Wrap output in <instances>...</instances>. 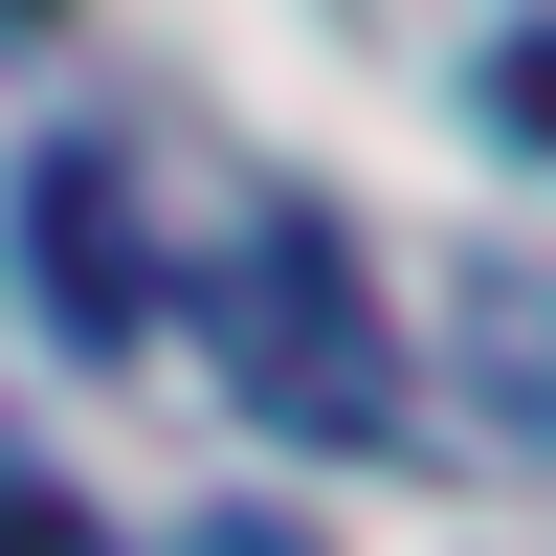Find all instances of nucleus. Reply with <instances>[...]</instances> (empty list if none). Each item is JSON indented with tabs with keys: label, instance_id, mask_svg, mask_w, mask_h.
<instances>
[{
	"label": "nucleus",
	"instance_id": "1",
	"mask_svg": "<svg viewBox=\"0 0 556 556\" xmlns=\"http://www.w3.org/2000/svg\"><path fill=\"white\" fill-rule=\"evenodd\" d=\"M201 334H223V401L267 445H401V334H379V290H356V245L312 201H245L201 245Z\"/></svg>",
	"mask_w": 556,
	"mask_h": 556
},
{
	"label": "nucleus",
	"instance_id": "2",
	"mask_svg": "<svg viewBox=\"0 0 556 556\" xmlns=\"http://www.w3.org/2000/svg\"><path fill=\"white\" fill-rule=\"evenodd\" d=\"M23 267H45V312H67V334H134V223H112V156H45L23 178Z\"/></svg>",
	"mask_w": 556,
	"mask_h": 556
},
{
	"label": "nucleus",
	"instance_id": "3",
	"mask_svg": "<svg viewBox=\"0 0 556 556\" xmlns=\"http://www.w3.org/2000/svg\"><path fill=\"white\" fill-rule=\"evenodd\" d=\"M468 401L490 445H556V267H468Z\"/></svg>",
	"mask_w": 556,
	"mask_h": 556
},
{
	"label": "nucleus",
	"instance_id": "4",
	"mask_svg": "<svg viewBox=\"0 0 556 556\" xmlns=\"http://www.w3.org/2000/svg\"><path fill=\"white\" fill-rule=\"evenodd\" d=\"M0 556H112V534H89L67 490H23V468H0Z\"/></svg>",
	"mask_w": 556,
	"mask_h": 556
},
{
	"label": "nucleus",
	"instance_id": "5",
	"mask_svg": "<svg viewBox=\"0 0 556 556\" xmlns=\"http://www.w3.org/2000/svg\"><path fill=\"white\" fill-rule=\"evenodd\" d=\"M490 112H513V134H534V156H556V23L513 45V67H490Z\"/></svg>",
	"mask_w": 556,
	"mask_h": 556
},
{
	"label": "nucleus",
	"instance_id": "6",
	"mask_svg": "<svg viewBox=\"0 0 556 556\" xmlns=\"http://www.w3.org/2000/svg\"><path fill=\"white\" fill-rule=\"evenodd\" d=\"M0 23H67V0H0Z\"/></svg>",
	"mask_w": 556,
	"mask_h": 556
}]
</instances>
